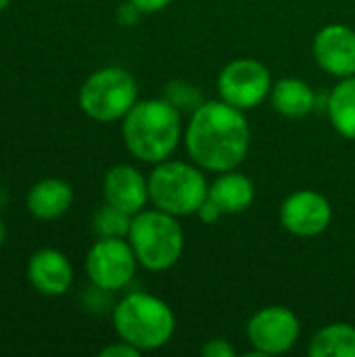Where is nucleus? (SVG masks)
<instances>
[{
  "label": "nucleus",
  "mask_w": 355,
  "mask_h": 357,
  "mask_svg": "<svg viewBox=\"0 0 355 357\" xmlns=\"http://www.w3.org/2000/svg\"><path fill=\"white\" fill-rule=\"evenodd\" d=\"M188 157L205 172L224 174L236 169L251 146V128L245 111L226 100H205L184 132Z\"/></svg>",
  "instance_id": "nucleus-1"
},
{
  "label": "nucleus",
  "mask_w": 355,
  "mask_h": 357,
  "mask_svg": "<svg viewBox=\"0 0 355 357\" xmlns=\"http://www.w3.org/2000/svg\"><path fill=\"white\" fill-rule=\"evenodd\" d=\"M121 121L126 149L151 165L172 159L184 134L182 113L163 96L138 100Z\"/></svg>",
  "instance_id": "nucleus-2"
},
{
  "label": "nucleus",
  "mask_w": 355,
  "mask_h": 357,
  "mask_svg": "<svg viewBox=\"0 0 355 357\" xmlns=\"http://www.w3.org/2000/svg\"><path fill=\"white\" fill-rule=\"evenodd\" d=\"M113 328L117 337L142 351L165 347L176 333L172 307L149 293H130L113 307Z\"/></svg>",
  "instance_id": "nucleus-3"
},
{
  "label": "nucleus",
  "mask_w": 355,
  "mask_h": 357,
  "mask_svg": "<svg viewBox=\"0 0 355 357\" xmlns=\"http://www.w3.org/2000/svg\"><path fill=\"white\" fill-rule=\"evenodd\" d=\"M209 197V184L197 163L165 159L149 174V201L169 215H197Z\"/></svg>",
  "instance_id": "nucleus-4"
},
{
  "label": "nucleus",
  "mask_w": 355,
  "mask_h": 357,
  "mask_svg": "<svg viewBox=\"0 0 355 357\" xmlns=\"http://www.w3.org/2000/svg\"><path fill=\"white\" fill-rule=\"evenodd\" d=\"M128 241L142 268L165 272L184 253V228L176 215L161 209H142L132 218Z\"/></svg>",
  "instance_id": "nucleus-5"
},
{
  "label": "nucleus",
  "mask_w": 355,
  "mask_h": 357,
  "mask_svg": "<svg viewBox=\"0 0 355 357\" xmlns=\"http://www.w3.org/2000/svg\"><path fill=\"white\" fill-rule=\"evenodd\" d=\"M77 100L90 119L100 123L119 121L138 102V84L121 67H103L82 84Z\"/></svg>",
  "instance_id": "nucleus-6"
},
{
  "label": "nucleus",
  "mask_w": 355,
  "mask_h": 357,
  "mask_svg": "<svg viewBox=\"0 0 355 357\" xmlns=\"http://www.w3.org/2000/svg\"><path fill=\"white\" fill-rule=\"evenodd\" d=\"M138 268L136 253L126 238H98L86 255L90 282L107 293L126 289Z\"/></svg>",
  "instance_id": "nucleus-7"
},
{
  "label": "nucleus",
  "mask_w": 355,
  "mask_h": 357,
  "mask_svg": "<svg viewBox=\"0 0 355 357\" xmlns=\"http://www.w3.org/2000/svg\"><path fill=\"white\" fill-rule=\"evenodd\" d=\"M272 86L270 69L255 59L230 61L218 77L220 98L241 111L259 107L270 96Z\"/></svg>",
  "instance_id": "nucleus-8"
},
{
  "label": "nucleus",
  "mask_w": 355,
  "mask_h": 357,
  "mask_svg": "<svg viewBox=\"0 0 355 357\" xmlns=\"http://www.w3.org/2000/svg\"><path fill=\"white\" fill-rule=\"evenodd\" d=\"M299 337V318L282 305L264 307L247 322V339L257 356H282L297 345Z\"/></svg>",
  "instance_id": "nucleus-9"
},
{
  "label": "nucleus",
  "mask_w": 355,
  "mask_h": 357,
  "mask_svg": "<svg viewBox=\"0 0 355 357\" xmlns=\"http://www.w3.org/2000/svg\"><path fill=\"white\" fill-rule=\"evenodd\" d=\"M333 220V207L316 190H297L280 205V224L287 232L303 238L322 234Z\"/></svg>",
  "instance_id": "nucleus-10"
},
{
  "label": "nucleus",
  "mask_w": 355,
  "mask_h": 357,
  "mask_svg": "<svg viewBox=\"0 0 355 357\" xmlns=\"http://www.w3.org/2000/svg\"><path fill=\"white\" fill-rule=\"evenodd\" d=\"M314 59L333 77L355 75V31L349 25L331 23L314 38Z\"/></svg>",
  "instance_id": "nucleus-11"
},
{
  "label": "nucleus",
  "mask_w": 355,
  "mask_h": 357,
  "mask_svg": "<svg viewBox=\"0 0 355 357\" xmlns=\"http://www.w3.org/2000/svg\"><path fill=\"white\" fill-rule=\"evenodd\" d=\"M105 203L136 215L149 201V178H144L134 165H115L105 174L103 180Z\"/></svg>",
  "instance_id": "nucleus-12"
},
{
  "label": "nucleus",
  "mask_w": 355,
  "mask_h": 357,
  "mask_svg": "<svg viewBox=\"0 0 355 357\" xmlns=\"http://www.w3.org/2000/svg\"><path fill=\"white\" fill-rule=\"evenodd\" d=\"M27 280L44 297H61L73 284V268L56 249H40L27 261Z\"/></svg>",
  "instance_id": "nucleus-13"
},
{
  "label": "nucleus",
  "mask_w": 355,
  "mask_h": 357,
  "mask_svg": "<svg viewBox=\"0 0 355 357\" xmlns=\"http://www.w3.org/2000/svg\"><path fill=\"white\" fill-rule=\"evenodd\" d=\"M27 211L44 222L56 220L73 205V188L59 178H46L31 186L27 192Z\"/></svg>",
  "instance_id": "nucleus-14"
},
{
  "label": "nucleus",
  "mask_w": 355,
  "mask_h": 357,
  "mask_svg": "<svg viewBox=\"0 0 355 357\" xmlns=\"http://www.w3.org/2000/svg\"><path fill=\"white\" fill-rule=\"evenodd\" d=\"M255 199V184L249 176L236 169L220 174L209 186V201H213L222 213H243Z\"/></svg>",
  "instance_id": "nucleus-15"
},
{
  "label": "nucleus",
  "mask_w": 355,
  "mask_h": 357,
  "mask_svg": "<svg viewBox=\"0 0 355 357\" xmlns=\"http://www.w3.org/2000/svg\"><path fill=\"white\" fill-rule=\"evenodd\" d=\"M272 107L282 115L291 119L305 117L316 107V94L310 84L297 77H282L272 86L270 92Z\"/></svg>",
  "instance_id": "nucleus-16"
},
{
  "label": "nucleus",
  "mask_w": 355,
  "mask_h": 357,
  "mask_svg": "<svg viewBox=\"0 0 355 357\" xmlns=\"http://www.w3.org/2000/svg\"><path fill=\"white\" fill-rule=\"evenodd\" d=\"M326 111L333 128L343 138L355 140V75L343 77L331 90Z\"/></svg>",
  "instance_id": "nucleus-17"
},
{
  "label": "nucleus",
  "mask_w": 355,
  "mask_h": 357,
  "mask_svg": "<svg viewBox=\"0 0 355 357\" xmlns=\"http://www.w3.org/2000/svg\"><path fill=\"white\" fill-rule=\"evenodd\" d=\"M310 356L355 357V328L345 322L320 328L310 343Z\"/></svg>",
  "instance_id": "nucleus-18"
},
{
  "label": "nucleus",
  "mask_w": 355,
  "mask_h": 357,
  "mask_svg": "<svg viewBox=\"0 0 355 357\" xmlns=\"http://www.w3.org/2000/svg\"><path fill=\"white\" fill-rule=\"evenodd\" d=\"M132 218L134 215L105 203L92 218V230L98 238H128Z\"/></svg>",
  "instance_id": "nucleus-19"
},
{
  "label": "nucleus",
  "mask_w": 355,
  "mask_h": 357,
  "mask_svg": "<svg viewBox=\"0 0 355 357\" xmlns=\"http://www.w3.org/2000/svg\"><path fill=\"white\" fill-rule=\"evenodd\" d=\"M163 98L167 102H172L182 115L184 113H195L205 100L199 92L197 86L188 84V82H182V79H176V82H169L165 88H163Z\"/></svg>",
  "instance_id": "nucleus-20"
},
{
  "label": "nucleus",
  "mask_w": 355,
  "mask_h": 357,
  "mask_svg": "<svg viewBox=\"0 0 355 357\" xmlns=\"http://www.w3.org/2000/svg\"><path fill=\"white\" fill-rule=\"evenodd\" d=\"M201 354L205 357H232L236 354V349L226 339H211L203 345Z\"/></svg>",
  "instance_id": "nucleus-21"
},
{
  "label": "nucleus",
  "mask_w": 355,
  "mask_h": 357,
  "mask_svg": "<svg viewBox=\"0 0 355 357\" xmlns=\"http://www.w3.org/2000/svg\"><path fill=\"white\" fill-rule=\"evenodd\" d=\"M140 356V351L134 347V345H130V343H126V341H121L119 339V343H113V345H109V347H105L103 351H100V357H138Z\"/></svg>",
  "instance_id": "nucleus-22"
},
{
  "label": "nucleus",
  "mask_w": 355,
  "mask_h": 357,
  "mask_svg": "<svg viewBox=\"0 0 355 357\" xmlns=\"http://www.w3.org/2000/svg\"><path fill=\"white\" fill-rule=\"evenodd\" d=\"M128 2H132L140 13L151 15V13H159V10H163L165 6H169L172 0H128Z\"/></svg>",
  "instance_id": "nucleus-23"
},
{
  "label": "nucleus",
  "mask_w": 355,
  "mask_h": 357,
  "mask_svg": "<svg viewBox=\"0 0 355 357\" xmlns=\"http://www.w3.org/2000/svg\"><path fill=\"white\" fill-rule=\"evenodd\" d=\"M197 215H199L205 224H213V222L220 220V215H224V213H222L220 207H218L213 201H209V197H207V201L201 205V209L197 211Z\"/></svg>",
  "instance_id": "nucleus-24"
},
{
  "label": "nucleus",
  "mask_w": 355,
  "mask_h": 357,
  "mask_svg": "<svg viewBox=\"0 0 355 357\" xmlns=\"http://www.w3.org/2000/svg\"><path fill=\"white\" fill-rule=\"evenodd\" d=\"M138 15H140V10H138L132 2H126V4L119 6L117 19H119V23H123V25H132V23H136Z\"/></svg>",
  "instance_id": "nucleus-25"
},
{
  "label": "nucleus",
  "mask_w": 355,
  "mask_h": 357,
  "mask_svg": "<svg viewBox=\"0 0 355 357\" xmlns=\"http://www.w3.org/2000/svg\"><path fill=\"white\" fill-rule=\"evenodd\" d=\"M4 238H6V226H4L2 220H0V247L4 245Z\"/></svg>",
  "instance_id": "nucleus-26"
},
{
  "label": "nucleus",
  "mask_w": 355,
  "mask_h": 357,
  "mask_svg": "<svg viewBox=\"0 0 355 357\" xmlns=\"http://www.w3.org/2000/svg\"><path fill=\"white\" fill-rule=\"evenodd\" d=\"M8 2H10V0H0V10H4V8L8 6Z\"/></svg>",
  "instance_id": "nucleus-27"
}]
</instances>
